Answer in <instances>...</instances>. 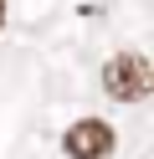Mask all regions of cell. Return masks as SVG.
<instances>
[{
	"label": "cell",
	"mask_w": 154,
	"mask_h": 159,
	"mask_svg": "<svg viewBox=\"0 0 154 159\" xmlns=\"http://www.w3.org/2000/svg\"><path fill=\"white\" fill-rule=\"evenodd\" d=\"M103 87H108V98H118V103H139V98H149V87H154L149 57H144V52L113 57V62L103 67Z\"/></svg>",
	"instance_id": "cell-1"
},
{
	"label": "cell",
	"mask_w": 154,
	"mask_h": 159,
	"mask_svg": "<svg viewBox=\"0 0 154 159\" xmlns=\"http://www.w3.org/2000/svg\"><path fill=\"white\" fill-rule=\"evenodd\" d=\"M67 154H72V159H103V154H113V128L98 123V118L72 123V134H67Z\"/></svg>",
	"instance_id": "cell-2"
},
{
	"label": "cell",
	"mask_w": 154,
	"mask_h": 159,
	"mask_svg": "<svg viewBox=\"0 0 154 159\" xmlns=\"http://www.w3.org/2000/svg\"><path fill=\"white\" fill-rule=\"evenodd\" d=\"M0 26H5V0H0Z\"/></svg>",
	"instance_id": "cell-3"
}]
</instances>
